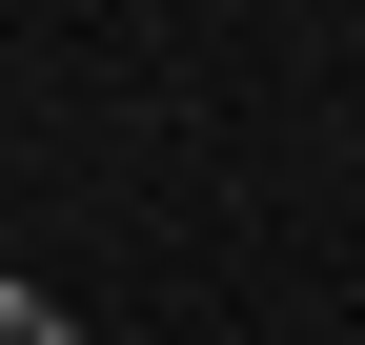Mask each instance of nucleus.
I'll use <instances>...</instances> for the list:
<instances>
[{"label":"nucleus","mask_w":365,"mask_h":345,"mask_svg":"<svg viewBox=\"0 0 365 345\" xmlns=\"http://www.w3.org/2000/svg\"><path fill=\"white\" fill-rule=\"evenodd\" d=\"M0 345H81V325H61V305H41V284H0Z\"/></svg>","instance_id":"obj_1"}]
</instances>
